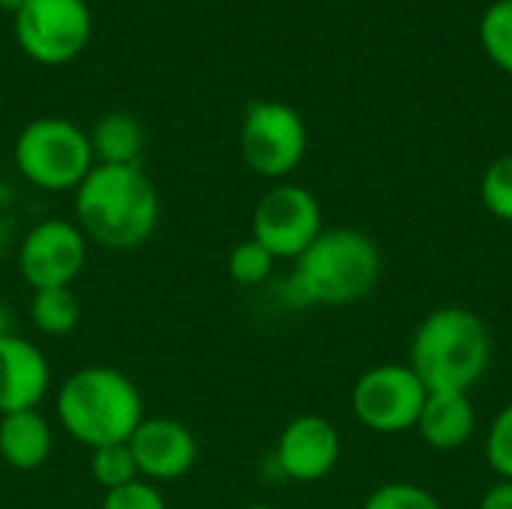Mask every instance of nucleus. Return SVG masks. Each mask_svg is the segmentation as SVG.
<instances>
[{"label": "nucleus", "instance_id": "2", "mask_svg": "<svg viewBox=\"0 0 512 509\" xmlns=\"http://www.w3.org/2000/svg\"><path fill=\"white\" fill-rule=\"evenodd\" d=\"M72 201L75 225L99 249L132 252L159 225V192L141 165H93Z\"/></svg>", "mask_w": 512, "mask_h": 509}, {"label": "nucleus", "instance_id": "7", "mask_svg": "<svg viewBox=\"0 0 512 509\" xmlns=\"http://www.w3.org/2000/svg\"><path fill=\"white\" fill-rule=\"evenodd\" d=\"M18 48L42 66L72 63L93 36L87 0H24L12 15Z\"/></svg>", "mask_w": 512, "mask_h": 509}, {"label": "nucleus", "instance_id": "17", "mask_svg": "<svg viewBox=\"0 0 512 509\" xmlns=\"http://www.w3.org/2000/svg\"><path fill=\"white\" fill-rule=\"evenodd\" d=\"M81 321V306L72 288H42L30 297V324L51 339L69 336Z\"/></svg>", "mask_w": 512, "mask_h": 509}, {"label": "nucleus", "instance_id": "23", "mask_svg": "<svg viewBox=\"0 0 512 509\" xmlns=\"http://www.w3.org/2000/svg\"><path fill=\"white\" fill-rule=\"evenodd\" d=\"M486 462L498 480H512V402L504 405L486 432Z\"/></svg>", "mask_w": 512, "mask_h": 509}, {"label": "nucleus", "instance_id": "5", "mask_svg": "<svg viewBox=\"0 0 512 509\" xmlns=\"http://www.w3.org/2000/svg\"><path fill=\"white\" fill-rule=\"evenodd\" d=\"M12 162L42 192H75L96 165L87 132L66 117L30 120L12 144Z\"/></svg>", "mask_w": 512, "mask_h": 509}, {"label": "nucleus", "instance_id": "26", "mask_svg": "<svg viewBox=\"0 0 512 509\" xmlns=\"http://www.w3.org/2000/svg\"><path fill=\"white\" fill-rule=\"evenodd\" d=\"M12 324H15V318H12V309H9V306L0 300V339L15 333V330H12Z\"/></svg>", "mask_w": 512, "mask_h": 509}, {"label": "nucleus", "instance_id": "11", "mask_svg": "<svg viewBox=\"0 0 512 509\" xmlns=\"http://www.w3.org/2000/svg\"><path fill=\"white\" fill-rule=\"evenodd\" d=\"M339 459H342L339 429L321 414H300L279 432L270 465L279 480L312 486L330 477Z\"/></svg>", "mask_w": 512, "mask_h": 509}, {"label": "nucleus", "instance_id": "13", "mask_svg": "<svg viewBox=\"0 0 512 509\" xmlns=\"http://www.w3.org/2000/svg\"><path fill=\"white\" fill-rule=\"evenodd\" d=\"M51 387V366L45 351L12 333L0 339V417L15 411H36Z\"/></svg>", "mask_w": 512, "mask_h": 509}, {"label": "nucleus", "instance_id": "20", "mask_svg": "<svg viewBox=\"0 0 512 509\" xmlns=\"http://www.w3.org/2000/svg\"><path fill=\"white\" fill-rule=\"evenodd\" d=\"M90 477L105 492L138 480V468H135L129 444H108V447L90 450Z\"/></svg>", "mask_w": 512, "mask_h": 509}, {"label": "nucleus", "instance_id": "19", "mask_svg": "<svg viewBox=\"0 0 512 509\" xmlns=\"http://www.w3.org/2000/svg\"><path fill=\"white\" fill-rule=\"evenodd\" d=\"M228 276L234 285H243V288H258L264 285L273 270H276V258L261 246L255 243L252 237L249 240H240L231 252H228Z\"/></svg>", "mask_w": 512, "mask_h": 509}, {"label": "nucleus", "instance_id": "18", "mask_svg": "<svg viewBox=\"0 0 512 509\" xmlns=\"http://www.w3.org/2000/svg\"><path fill=\"white\" fill-rule=\"evenodd\" d=\"M480 45L501 72L512 75V0H495L483 12Z\"/></svg>", "mask_w": 512, "mask_h": 509}, {"label": "nucleus", "instance_id": "28", "mask_svg": "<svg viewBox=\"0 0 512 509\" xmlns=\"http://www.w3.org/2000/svg\"><path fill=\"white\" fill-rule=\"evenodd\" d=\"M21 6H24V0H0V9H6V12H12V15H15Z\"/></svg>", "mask_w": 512, "mask_h": 509}, {"label": "nucleus", "instance_id": "8", "mask_svg": "<svg viewBox=\"0 0 512 509\" xmlns=\"http://www.w3.org/2000/svg\"><path fill=\"white\" fill-rule=\"evenodd\" d=\"M426 396V384L408 363H378L357 378L351 411L363 429L375 435H399L417 426Z\"/></svg>", "mask_w": 512, "mask_h": 509}, {"label": "nucleus", "instance_id": "15", "mask_svg": "<svg viewBox=\"0 0 512 509\" xmlns=\"http://www.w3.org/2000/svg\"><path fill=\"white\" fill-rule=\"evenodd\" d=\"M54 450V429L48 417L36 411H15L0 417V459L12 471H39Z\"/></svg>", "mask_w": 512, "mask_h": 509}, {"label": "nucleus", "instance_id": "25", "mask_svg": "<svg viewBox=\"0 0 512 509\" xmlns=\"http://www.w3.org/2000/svg\"><path fill=\"white\" fill-rule=\"evenodd\" d=\"M477 509H512V480H498V483H492V486L483 492Z\"/></svg>", "mask_w": 512, "mask_h": 509}, {"label": "nucleus", "instance_id": "27", "mask_svg": "<svg viewBox=\"0 0 512 509\" xmlns=\"http://www.w3.org/2000/svg\"><path fill=\"white\" fill-rule=\"evenodd\" d=\"M12 246V222L6 213H0V252Z\"/></svg>", "mask_w": 512, "mask_h": 509}, {"label": "nucleus", "instance_id": "3", "mask_svg": "<svg viewBox=\"0 0 512 509\" xmlns=\"http://www.w3.org/2000/svg\"><path fill=\"white\" fill-rule=\"evenodd\" d=\"M60 429L87 450L126 444L144 423V396L129 375L114 366L75 369L54 396Z\"/></svg>", "mask_w": 512, "mask_h": 509}, {"label": "nucleus", "instance_id": "10", "mask_svg": "<svg viewBox=\"0 0 512 509\" xmlns=\"http://www.w3.org/2000/svg\"><path fill=\"white\" fill-rule=\"evenodd\" d=\"M84 231L60 216L39 219L15 243V264L21 279L33 288H72L87 264Z\"/></svg>", "mask_w": 512, "mask_h": 509}, {"label": "nucleus", "instance_id": "29", "mask_svg": "<svg viewBox=\"0 0 512 509\" xmlns=\"http://www.w3.org/2000/svg\"><path fill=\"white\" fill-rule=\"evenodd\" d=\"M243 509H276V507H267V504H249V507Z\"/></svg>", "mask_w": 512, "mask_h": 509}, {"label": "nucleus", "instance_id": "12", "mask_svg": "<svg viewBox=\"0 0 512 509\" xmlns=\"http://www.w3.org/2000/svg\"><path fill=\"white\" fill-rule=\"evenodd\" d=\"M126 444L132 450L138 477L147 483H174L198 462V441L180 420L144 417Z\"/></svg>", "mask_w": 512, "mask_h": 509}, {"label": "nucleus", "instance_id": "4", "mask_svg": "<svg viewBox=\"0 0 512 509\" xmlns=\"http://www.w3.org/2000/svg\"><path fill=\"white\" fill-rule=\"evenodd\" d=\"M408 366L429 393H471L492 366V333L465 306H441L414 330Z\"/></svg>", "mask_w": 512, "mask_h": 509}, {"label": "nucleus", "instance_id": "9", "mask_svg": "<svg viewBox=\"0 0 512 509\" xmlns=\"http://www.w3.org/2000/svg\"><path fill=\"white\" fill-rule=\"evenodd\" d=\"M324 231V210L300 183L270 186L252 210V240L276 261H297Z\"/></svg>", "mask_w": 512, "mask_h": 509}, {"label": "nucleus", "instance_id": "14", "mask_svg": "<svg viewBox=\"0 0 512 509\" xmlns=\"http://www.w3.org/2000/svg\"><path fill=\"white\" fill-rule=\"evenodd\" d=\"M414 429L438 453L462 450L477 432L471 393H429Z\"/></svg>", "mask_w": 512, "mask_h": 509}, {"label": "nucleus", "instance_id": "22", "mask_svg": "<svg viewBox=\"0 0 512 509\" xmlns=\"http://www.w3.org/2000/svg\"><path fill=\"white\" fill-rule=\"evenodd\" d=\"M363 509H444L441 501L417 486V483H408V480H393V483H384L378 486L366 501Z\"/></svg>", "mask_w": 512, "mask_h": 509}, {"label": "nucleus", "instance_id": "16", "mask_svg": "<svg viewBox=\"0 0 512 509\" xmlns=\"http://www.w3.org/2000/svg\"><path fill=\"white\" fill-rule=\"evenodd\" d=\"M96 165H141L144 126L129 111L102 114L87 132Z\"/></svg>", "mask_w": 512, "mask_h": 509}, {"label": "nucleus", "instance_id": "21", "mask_svg": "<svg viewBox=\"0 0 512 509\" xmlns=\"http://www.w3.org/2000/svg\"><path fill=\"white\" fill-rule=\"evenodd\" d=\"M480 201L498 222L512 225V153L495 159L480 177Z\"/></svg>", "mask_w": 512, "mask_h": 509}, {"label": "nucleus", "instance_id": "6", "mask_svg": "<svg viewBox=\"0 0 512 509\" xmlns=\"http://www.w3.org/2000/svg\"><path fill=\"white\" fill-rule=\"evenodd\" d=\"M309 132L297 108L276 99H258L240 123V156L267 180H285L306 159Z\"/></svg>", "mask_w": 512, "mask_h": 509}, {"label": "nucleus", "instance_id": "24", "mask_svg": "<svg viewBox=\"0 0 512 509\" xmlns=\"http://www.w3.org/2000/svg\"><path fill=\"white\" fill-rule=\"evenodd\" d=\"M102 509H168L165 495L159 492L156 483H147V480H132L120 489H111L105 492L102 498Z\"/></svg>", "mask_w": 512, "mask_h": 509}, {"label": "nucleus", "instance_id": "1", "mask_svg": "<svg viewBox=\"0 0 512 509\" xmlns=\"http://www.w3.org/2000/svg\"><path fill=\"white\" fill-rule=\"evenodd\" d=\"M384 258L366 231L324 228L321 237L294 261L279 297L291 309L354 306L375 294Z\"/></svg>", "mask_w": 512, "mask_h": 509}]
</instances>
